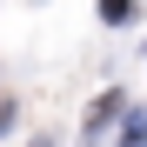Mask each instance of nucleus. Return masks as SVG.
Returning a JSON list of instances; mask_svg holds the SVG:
<instances>
[{"label":"nucleus","instance_id":"obj_3","mask_svg":"<svg viewBox=\"0 0 147 147\" xmlns=\"http://www.w3.org/2000/svg\"><path fill=\"white\" fill-rule=\"evenodd\" d=\"M100 20H114V27H120V20H134V0H100Z\"/></svg>","mask_w":147,"mask_h":147},{"label":"nucleus","instance_id":"obj_4","mask_svg":"<svg viewBox=\"0 0 147 147\" xmlns=\"http://www.w3.org/2000/svg\"><path fill=\"white\" fill-rule=\"evenodd\" d=\"M13 134V100H0V140Z\"/></svg>","mask_w":147,"mask_h":147},{"label":"nucleus","instance_id":"obj_2","mask_svg":"<svg viewBox=\"0 0 147 147\" xmlns=\"http://www.w3.org/2000/svg\"><path fill=\"white\" fill-rule=\"evenodd\" d=\"M120 147H147V114H127V134H120Z\"/></svg>","mask_w":147,"mask_h":147},{"label":"nucleus","instance_id":"obj_1","mask_svg":"<svg viewBox=\"0 0 147 147\" xmlns=\"http://www.w3.org/2000/svg\"><path fill=\"white\" fill-rule=\"evenodd\" d=\"M114 114H127V100H120V94H100V100H94V114H87V140H80V147H107Z\"/></svg>","mask_w":147,"mask_h":147}]
</instances>
